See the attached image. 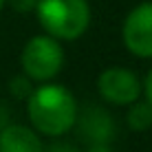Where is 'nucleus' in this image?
<instances>
[{
	"mask_svg": "<svg viewBox=\"0 0 152 152\" xmlns=\"http://www.w3.org/2000/svg\"><path fill=\"white\" fill-rule=\"evenodd\" d=\"M77 99L75 95L57 82L38 84L27 99L29 124L40 137L60 139L75 128L77 119Z\"/></svg>",
	"mask_w": 152,
	"mask_h": 152,
	"instance_id": "1",
	"label": "nucleus"
},
{
	"mask_svg": "<svg viewBox=\"0 0 152 152\" xmlns=\"http://www.w3.org/2000/svg\"><path fill=\"white\" fill-rule=\"evenodd\" d=\"M35 18L46 35L57 42H75L91 27L88 0H38Z\"/></svg>",
	"mask_w": 152,
	"mask_h": 152,
	"instance_id": "2",
	"label": "nucleus"
},
{
	"mask_svg": "<svg viewBox=\"0 0 152 152\" xmlns=\"http://www.w3.org/2000/svg\"><path fill=\"white\" fill-rule=\"evenodd\" d=\"M64 46L46 33L33 35L20 51V71L33 84L53 82L64 69Z\"/></svg>",
	"mask_w": 152,
	"mask_h": 152,
	"instance_id": "3",
	"label": "nucleus"
},
{
	"mask_svg": "<svg viewBox=\"0 0 152 152\" xmlns=\"http://www.w3.org/2000/svg\"><path fill=\"white\" fill-rule=\"evenodd\" d=\"M97 93L108 106H130L143 97L141 77L126 66H108L97 75Z\"/></svg>",
	"mask_w": 152,
	"mask_h": 152,
	"instance_id": "4",
	"label": "nucleus"
},
{
	"mask_svg": "<svg viewBox=\"0 0 152 152\" xmlns=\"http://www.w3.org/2000/svg\"><path fill=\"white\" fill-rule=\"evenodd\" d=\"M121 42L130 55L152 60V0L132 7L121 22Z\"/></svg>",
	"mask_w": 152,
	"mask_h": 152,
	"instance_id": "5",
	"label": "nucleus"
},
{
	"mask_svg": "<svg viewBox=\"0 0 152 152\" xmlns=\"http://www.w3.org/2000/svg\"><path fill=\"white\" fill-rule=\"evenodd\" d=\"M75 130L86 145H110L117 137L115 117L99 104H88L77 110Z\"/></svg>",
	"mask_w": 152,
	"mask_h": 152,
	"instance_id": "6",
	"label": "nucleus"
},
{
	"mask_svg": "<svg viewBox=\"0 0 152 152\" xmlns=\"http://www.w3.org/2000/svg\"><path fill=\"white\" fill-rule=\"evenodd\" d=\"M40 134L31 126L24 124H9L0 132V152H42Z\"/></svg>",
	"mask_w": 152,
	"mask_h": 152,
	"instance_id": "7",
	"label": "nucleus"
},
{
	"mask_svg": "<svg viewBox=\"0 0 152 152\" xmlns=\"http://www.w3.org/2000/svg\"><path fill=\"white\" fill-rule=\"evenodd\" d=\"M126 124L132 132H145L152 128V104L148 99H137L134 104L128 106L126 113Z\"/></svg>",
	"mask_w": 152,
	"mask_h": 152,
	"instance_id": "8",
	"label": "nucleus"
},
{
	"mask_svg": "<svg viewBox=\"0 0 152 152\" xmlns=\"http://www.w3.org/2000/svg\"><path fill=\"white\" fill-rule=\"evenodd\" d=\"M35 84L29 80V77H24L22 73L20 75L11 77V82H9V93H11L13 99H18V102H27L31 97V93H33Z\"/></svg>",
	"mask_w": 152,
	"mask_h": 152,
	"instance_id": "9",
	"label": "nucleus"
},
{
	"mask_svg": "<svg viewBox=\"0 0 152 152\" xmlns=\"http://www.w3.org/2000/svg\"><path fill=\"white\" fill-rule=\"evenodd\" d=\"M7 4L13 9L15 13L29 15V13L35 11V7H38V0H7Z\"/></svg>",
	"mask_w": 152,
	"mask_h": 152,
	"instance_id": "10",
	"label": "nucleus"
},
{
	"mask_svg": "<svg viewBox=\"0 0 152 152\" xmlns=\"http://www.w3.org/2000/svg\"><path fill=\"white\" fill-rule=\"evenodd\" d=\"M42 152H80V148H75L73 143H66V141H53L51 145H44Z\"/></svg>",
	"mask_w": 152,
	"mask_h": 152,
	"instance_id": "11",
	"label": "nucleus"
},
{
	"mask_svg": "<svg viewBox=\"0 0 152 152\" xmlns=\"http://www.w3.org/2000/svg\"><path fill=\"white\" fill-rule=\"evenodd\" d=\"M9 124H11V110L7 108L4 102H0V132H2Z\"/></svg>",
	"mask_w": 152,
	"mask_h": 152,
	"instance_id": "12",
	"label": "nucleus"
},
{
	"mask_svg": "<svg viewBox=\"0 0 152 152\" xmlns=\"http://www.w3.org/2000/svg\"><path fill=\"white\" fill-rule=\"evenodd\" d=\"M141 86H143V99H148V102L152 104V69L145 73L143 82H141Z\"/></svg>",
	"mask_w": 152,
	"mask_h": 152,
	"instance_id": "13",
	"label": "nucleus"
},
{
	"mask_svg": "<svg viewBox=\"0 0 152 152\" xmlns=\"http://www.w3.org/2000/svg\"><path fill=\"white\" fill-rule=\"evenodd\" d=\"M84 152H113L110 145H86Z\"/></svg>",
	"mask_w": 152,
	"mask_h": 152,
	"instance_id": "14",
	"label": "nucleus"
},
{
	"mask_svg": "<svg viewBox=\"0 0 152 152\" xmlns=\"http://www.w3.org/2000/svg\"><path fill=\"white\" fill-rule=\"evenodd\" d=\"M4 4H7V0H0V9H2V7H4Z\"/></svg>",
	"mask_w": 152,
	"mask_h": 152,
	"instance_id": "15",
	"label": "nucleus"
}]
</instances>
